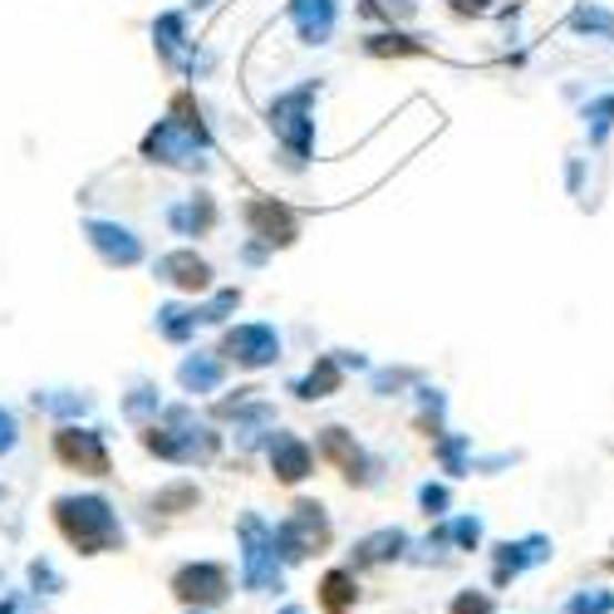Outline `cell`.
Returning <instances> with one entry per match:
<instances>
[{"label":"cell","instance_id":"obj_1","mask_svg":"<svg viewBox=\"0 0 614 614\" xmlns=\"http://www.w3.org/2000/svg\"><path fill=\"white\" fill-rule=\"evenodd\" d=\"M54 516H60V531L70 536V545H79L84 555H99V551H109V545L123 541V531L113 526L104 502H60Z\"/></svg>","mask_w":614,"mask_h":614},{"label":"cell","instance_id":"obj_2","mask_svg":"<svg viewBox=\"0 0 614 614\" xmlns=\"http://www.w3.org/2000/svg\"><path fill=\"white\" fill-rule=\"evenodd\" d=\"M173 590L187 605H217V600H226V571L222 565H187V571H177Z\"/></svg>","mask_w":614,"mask_h":614},{"label":"cell","instance_id":"obj_3","mask_svg":"<svg viewBox=\"0 0 614 614\" xmlns=\"http://www.w3.org/2000/svg\"><path fill=\"white\" fill-rule=\"evenodd\" d=\"M300 516H295V526L280 531V541H286V555H310L315 545H325L329 541V526H325V516H320V506H295Z\"/></svg>","mask_w":614,"mask_h":614},{"label":"cell","instance_id":"obj_4","mask_svg":"<svg viewBox=\"0 0 614 614\" xmlns=\"http://www.w3.org/2000/svg\"><path fill=\"white\" fill-rule=\"evenodd\" d=\"M54 448H60V458L70 462V468H84L94 477L109 468V458H104V448H99L94 433H60V438H54Z\"/></svg>","mask_w":614,"mask_h":614},{"label":"cell","instance_id":"obj_5","mask_svg":"<svg viewBox=\"0 0 614 614\" xmlns=\"http://www.w3.org/2000/svg\"><path fill=\"white\" fill-rule=\"evenodd\" d=\"M355 595H359V585H355L349 571H329L320 580V610L325 614H345L349 605H355Z\"/></svg>","mask_w":614,"mask_h":614},{"label":"cell","instance_id":"obj_6","mask_svg":"<svg viewBox=\"0 0 614 614\" xmlns=\"http://www.w3.org/2000/svg\"><path fill=\"white\" fill-rule=\"evenodd\" d=\"M545 555V541L531 536L526 545H497V585H506V575H516L526 561H541Z\"/></svg>","mask_w":614,"mask_h":614},{"label":"cell","instance_id":"obj_7","mask_svg":"<svg viewBox=\"0 0 614 614\" xmlns=\"http://www.w3.org/2000/svg\"><path fill=\"white\" fill-rule=\"evenodd\" d=\"M571 30H575V35H595V40L614 44V10H600V6H580L575 16H571Z\"/></svg>","mask_w":614,"mask_h":614},{"label":"cell","instance_id":"obj_8","mask_svg":"<svg viewBox=\"0 0 614 614\" xmlns=\"http://www.w3.org/2000/svg\"><path fill=\"white\" fill-rule=\"evenodd\" d=\"M610 129H614V94H600L595 104L585 109V133H590V143H605L610 139Z\"/></svg>","mask_w":614,"mask_h":614},{"label":"cell","instance_id":"obj_9","mask_svg":"<svg viewBox=\"0 0 614 614\" xmlns=\"http://www.w3.org/2000/svg\"><path fill=\"white\" fill-rule=\"evenodd\" d=\"M398 545H403V531H379L359 545V561H389V555H398Z\"/></svg>","mask_w":614,"mask_h":614},{"label":"cell","instance_id":"obj_10","mask_svg":"<svg viewBox=\"0 0 614 614\" xmlns=\"http://www.w3.org/2000/svg\"><path fill=\"white\" fill-rule=\"evenodd\" d=\"M305 468H310V458H305V448H295V442H280V477L286 482H295V477H305Z\"/></svg>","mask_w":614,"mask_h":614},{"label":"cell","instance_id":"obj_11","mask_svg":"<svg viewBox=\"0 0 614 614\" xmlns=\"http://www.w3.org/2000/svg\"><path fill=\"white\" fill-rule=\"evenodd\" d=\"M565 614H614V595H575Z\"/></svg>","mask_w":614,"mask_h":614},{"label":"cell","instance_id":"obj_12","mask_svg":"<svg viewBox=\"0 0 614 614\" xmlns=\"http://www.w3.org/2000/svg\"><path fill=\"white\" fill-rule=\"evenodd\" d=\"M452 614H492V600H487V595H472V590H468V595L452 600Z\"/></svg>","mask_w":614,"mask_h":614},{"label":"cell","instance_id":"obj_13","mask_svg":"<svg viewBox=\"0 0 614 614\" xmlns=\"http://www.w3.org/2000/svg\"><path fill=\"white\" fill-rule=\"evenodd\" d=\"M477 536H482V526H477V521H458V541L462 545H477Z\"/></svg>","mask_w":614,"mask_h":614},{"label":"cell","instance_id":"obj_14","mask_svg":"<svg viewBox=\"0 0 614 614\" xmlns=\"http://www.w3.org/2000/svg\"><path fill=\"white\" fill-rule=\"evenodd\" d=\"M423 506H428V511H433V506H448V492H442V487H428V492H423Z\"/></svg>","mask_w":614,"mask_h":614},{"label":"cell","instance_id":"obj_15","mask_svg":"<svg viewBox=\"0 0 614 614\" xmlns=\"http://www.w3.org/2000/svg\"><path fill=\"white\" fill-rule=\"evenodd\" d=\"M458 10H462V16H482L487 0H458Z\"/></svg>","mask_w":614,"mask_h":614}]
</instances>
